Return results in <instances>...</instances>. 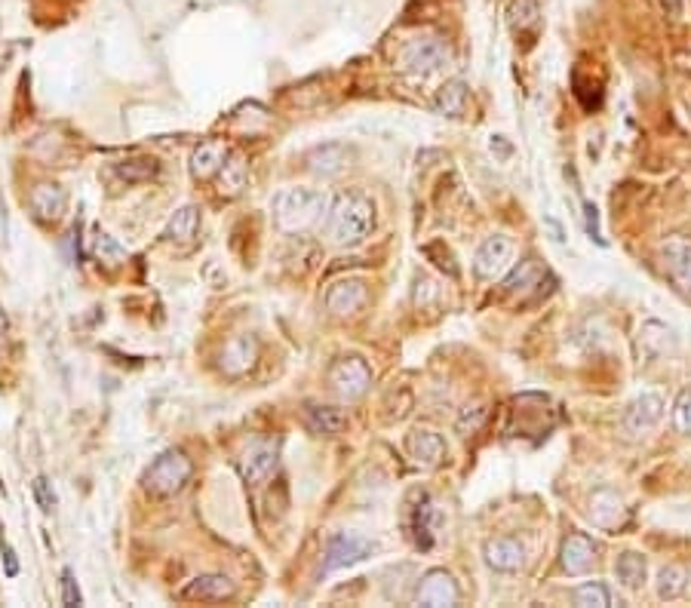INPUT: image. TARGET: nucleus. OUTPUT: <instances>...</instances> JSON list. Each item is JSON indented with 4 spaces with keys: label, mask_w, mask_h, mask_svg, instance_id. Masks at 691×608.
Returning <instances> with one entry per match:
<instances>
[{
    "label": "nucleus",
    "mask_w": 691,
    "mask_h": 608,
    "mask_svg": "<svg viewBox=\"0 0 691 608\" xmlns=\"http://www.w3.org/2000/svg\"><path fill=\"white\" fill-rule=\"evenodd\" d=\"M375 227V203L363 193H344L329 212L326 234L335 246H359Z\"/></svg>",
    "instance_id": "f257e3e1"
},
{
    "label": "nucleus",
    "mask_w": 691,
    "mask_h": 608,
    "mask_svg": "<svg viewBox=\"0 0 691 608\" xmlns=\"http://www.w3.org/2000/svg\"><path fill=\"white\" fill-rule=\"evenodd\" d=\"M329 200L323 191L314 188H286L274 197V221L280 231L301 234L323 221Z\"/></svg>",
    "instance_id": "f03ea898"
},
{
    "label": "nucleus",
    "mask_w": 691,
    "mask_h": 608,
    "mask_svg": "<svg viewBox=\"0 0 691 608\" xmlns=\"http://www.w3.org/2000/svg\"><path fill=\"white\" fill-rule=\"evenodd\" d=\"M188 476H191V458L182 448H169V452H163L154 464L144 470L142 486L144 492L154 497H169L188 482Z\"/></svg>",
    "instance_id": "7ed1b4c3"
},
{
    "label": "nucleus",
    "mask_w": 691,
    "mask_h": 608,
    "mask_svg": "<svg viewBox=\"0 0 691 608\" xmlns=\"http://www.w3.org/2000/svg\"><path fill=\"white\" fill-rule=\"evenodd\" d=\"M514 259H516L514 240H510L507 234H495V237H489L486 243L476 249L473 271L480 274L482 280H501V276L510 274Z\"/></svg>",
    "instance_id": "20e7f679"
},
{
    "label": "nucleus",
    "mask_w": 691,
    "mask_h": 608,
    "mask_svg": "<svg viewBox=\"0 0 691 608\" xmlns=\"http://www.w3.org/2000/svg\"><path fill=\"white\" fill-rule=\"evenodd\" d=\"M329 384L341 399H359L372 384V372L366 359L359 357H341L329 369Z\"/></svg>",
    "instance_id": "39448f33"
},
{
    "label": "nucleus",
    "mask_w": 691,
    "mask_h": 608,
    "mask_svg": "<svg viewBox=\"0 0 691 608\" xmlns=\"http://www.w3.org/2000/svg\"><path fill=\"white\" fill-rule=\"evenodd\" d=\"M661 265L663 274L670 276L679 292H691V240L688 237H670L661 246Z\"/></svg>",
    "instance_id": "423d86ee"
},
{
    "label": "nucleus",
    "mask_w": 691,
    "mask_h": 608,
    "mask_svg": "<svg viewBox=\"0 0 691 608\" xmlns=\"http://www.w3.org/2000/svg\"><path fill=\"white\" fill-rule=\"evenodd\" d=\"M415 603L427 605V608H448L458 603V584L448 575L446 569H433L421 578L418 593H415Z\"/></svg>",
    "instance_id": "0eeeda50"
},
{
    "label": "nucleus",
    "mask_w": 691,
    "mask_h": 608,
    "mask_svg": "<svg viewBox=\"0 0 691 608\" xmlns=\"http://www.w3.org/2000/svg\"><path fill=\"white\" fill-rule=\"evenodd\" d=\"M372 550H375V544L372 541H366V538H359V535H350V531H341V535H335L329 541L326 565H323V569L326 571L348 569V565H354V563H359V559L369 556Z\"/></svg>",
    "instance_id": "6e6552de"
},
{
    "label": "nucleus",
    "mask_w": 691,
    "mask_h": 608,
    "mask_svg": "<svg viewBox=\"0 0 691 608\" xmlns=\"http://www.w3.org/2000/svg\"><path fill=\"white\" fill-rule=\"evenodd\" d=\"M448 62V50L440 37H418L403 50V65L415 74H431Z\"/></svg>",
    "instance_id": "1a4fd4ad"
},
{
    "label": "nucleus",
    "mask_w": 691,
    "mask_h": 608,
    "mask_svg": "<svg viewBox=\"0 0 691 608\" xmlns=\"http://www.w3.org/2000/svg\"><path fill=\"white\" fill-rule=\"evenodd\" d=\"M663 418V399L658 393H642L636 397L624 412V431L633 433V437H642L652 427H658Z\"/></svg>",
    "instance_id": "9d476101"
},
{
    "label": "nucleus",
    "mask_w": 691,
    "mask_h": 608,
    "mask_svg": "<svg viewBox=\"0 0 691 608\" xmlns=\"http://www.w3.org/2000/svg\"><path fill=\"white\" fill-rule=\"evenodd\" d=\"M366 299H369V292H366L363 280H341L326 292V308L335 316H350L357 310H363Z\"/></svg>",
    "instance_id": "9b49d317"
},
{
    "label": "nucleus",
    "mask_w": 691,
    "mask_h": 608,
    "mask_svg": "<svg viewBox=\"0 0 691 608\" xmlns=\"http://www.w3.org/2000/svg\"><path fill=\"white\" fill-rule=\"evenodd\" d=\"M593 565H596V547H593L587 535L572 531L563 541V569L569 575H587Z\"/></svg>",
    "instance_id": "f8f14e48"
},
{
    "label": "nucleus",
    "mask_w": 691,
    "mask_h": 608,
    "mask_svg": "<svg viewBox=\"0 0 691 608\" xmlns=\"http://www.w3.org/2000/svg\"><path fill=\"white\" fill-rule=\"evenodd\" d=\"M276 467V446L274 442H252L246 448L243 461H240V470H243L246 482H261L274 473Z\"/></svg>",
    "instance_id": "ddd939ff"
},
{
    "label": "nucleus",
    "mask_w": 691,
    "mask_h": 608,
    "mask_svg": "<svg viewBox=\"0 0 691 608\" xmlns=\"http://www.w3.org/2000/svg\"><path fill=\"white\" fill-rule=\"evenodd\" d=\"M234 580L225 575H203L193 578L188 587L182 590V599H193V603H221V599L234 596Z\"/></svg>",
    "instance_id": "4468645a"
},
{
    "label": "nucleus",
    "mask_w": 691,
    "mask_h": 608,
    "mask_svg": "<svg viewBox=\"0 0 691 608\" xmlns=\"http://www.w3.org/2000/svg\"><path fill=\"white\" fill-rule=\"evenodd\" d=\"M590 520L599 525V529H618L627 520V507L612 489H599L590 497Z\"/></svg>",
    "instance_id": "2eb2a0df"
},
{
    "label": "nucleus",
    "mask_w": 691,
    "mask_h": 608,
    "mask_svg": "<svg viewBox=\"0 0 691 608\" xmlns=\"http://www.w3.org/2000/svg\"><path fill=\"white\" fill-rule=\"evenodd\" d=\"M409 455L415 464L421 467H437L442 461V455H446V442H442L440 433L427 431V427H418V431L409 433Z\"/></svg>",
    "instance_id": "dca6fc26"
},
{
    "label": "nucleus",
    "mask_w": 691,
    "mask_h": 608,
    "mask_svg": "<svg viewBox=\"0 0 691 608\" xmlns=\"http://www.w3.org/2000/svg\"><path fill=\"white\" fill-rule=\"evenodd\" d=\"M442 525V514L440 507L431 501V497H421V504L415 507V516H412V535L415 541H418L421 550L433 547V541H437V531Z\"/></svg>",
    "instance_id": "f3484780"
},
{
    "label": "nucleus",
    "mask_w": 691,
    "mask_h": 608,
    "mask_svg": "<svg viewBox=\"0 0 691 608\" xmlns=\"http://www.w3.org/2000/svg\"><path fill=\"white\" fill-rule=\"evenodd\" d=\"M486 563L495 571H516L525 563V550L516 538H495L486 544Z\"/></svg>",
    "instance_id": "a211bd4d"
},
{
    "label": "nucleus",
    "mask_w": 691,
    "mask_h": 608,
    "mask_svg": "<svg viewBox=\"0 0 691 608\" xmlns=\"http://www.w3.org/2000/svg\"><path fill=\"white\" fill-rule=\"evenodd\" d=\"M28 203H31L34 216L40 221H55V218H62L68 200L59 185H37V188L31 191V200H28Z\"/></svg>",
    "instance_id": "6ab92c4d"
},
{
    "label": "nucleus",
    "mask_w": 691,
    "mask_h": 608,
    "mask_svg": "<svg viewBox=\"0 0 691 608\" xmlns=\"http://www.w3.org/2000/svg\"><path fill=\"white\" fill-rule=\"evenodd\" d=\"M304 421L320 437H335V433H341L348 427V415L335 409V406H308L304 409Z\"/></svg>",
    "instance_id": "aec40b11"
},
{
    "label": "nucleus",
    "mask_w": 691,
    "mask_h": 608,
    "mask_svg": "<svg viewBox=\"0 0 691 608\" xmlns=\"http://www.w3.org/2000/svg\"><path fill=\"white\" fill-rule=\"evenodd\" d=\"M348 160H350V148H344V144H323V148H317L308 154L310 169L323 172V176H335V172H341L344 166H348Z\"/></svg>",
    "instance_id": "412c9836"
},
{
    "label": "nucleus",
    "mask_w": 691,
    "mask_h": 608,
    "mask_svg": "<svg viewBox=\"0 0 691 608\" xmlns=\"http://www.w3.org/2000/svg\"><path fill=\"white\" fill-rule=\"evenodd\" d=\"M221 163H225V148H221L218 142H206L193 151L191 172H193V178H212L221 169Z\"/></svg>",
    "instance_id": "4be33fe9"
},
{
    "label": "nucleus",
    "mask_w": 691,
    "mask_h": 608,
    "mask_svg": "<svg viewBox=\"0 0 691 608\" xmlns=\"http://www.w3.org/2000/svg\"><path fill=\"white\" fill-rule=\"evenodd\" d=\"M197 227H200L197 206H185V210H178L176 216L169 218V225H166V237L176 240V243H191V240L197 237Z\"/></svg>",
    "instance_id": "5701e85b"
},
{
    "label": "nucleus",
    "mask_w": 691,
    "mask_h": 608,
    "mask_svg": "<svg viewBox=\"0 0 691 608\" xmlns=\"http://www.w3.org/2000/svg\"><path fill=\"white\" fill-rule=\"evenodd\" d=\"M614 575L627 590H642L646 584V559L639 553H621L618 563H614Z\"/></svg>",
    "instance_id": "b1692460"
},
{
    "label": "nucleus",
    "mask_w": 691,
    "mask_h": 608,
    "mask_svg": "<svg viewBox=\"0 0 691 608\" xmlns=\"http://www.w3.org/2000/svg\"><path fill=\"white\" fill-rule=\"evenodd\" d=\"M544 276H547V271H544L535 259H525V261H520V267L507 276L504 286H507V292H529V289H535V286H544Z\"/></svg>",
    "instance_id": "393cba45"
},
{
    "label": "nucleus",
    "mask_w": 691,
    "mask_h": 608,
    "mask_svg": "<svg viewBox=\"0 0 691 608\" xmlns=\"http://www.w3.org/2000/svg\"><path fill=\"white\" fill-rule=\"evenodd\" d=\"M252 363H255V341H249V338L231 341L225 348V357H221V366H225V372H231V375H240V372L252 369Z\"/></svg>",
    "instance_id": "a878e982"
},
{
    "label": "nucleus",
    "mask_w": 691,
    "mask_h": 608,
    "mask_svg": "<svg viewBox=\"0 0 691 608\" xmlns=\"http://www.w3.org/2000/svg\"><path fill=\"white\" fill-rule=\"evenodd\" d=\"M465 105H467V86L461 80H452L437 93V111L440 114H448V117H461L465 114Z\"/></svg>",
    "instance_id": "bb28decb"
},
{
    "label": "nucleus",
    "mask_w": 691,
    "mask_h": 608,
    "mask_svg": "<svg viewBox=\"0 0 691 608\" xmlns=\"http://www.w3.org/2000/svg\"><path fill=\"white\" fill-rule=\"evenodd\" d=\"M667 341H670V329L661 326V323H646L639 332V348L646 359H658L667 350Z\"/></svg>",
    "instance_id": "cd10ccee"
},
{
    "label": "nucleus",
    "mask_w": 691,
    "mask_h": 608,
    "mask_svg": "<svg viewBox=\"0 0 691 608\" xmlns=\"http://www.w3.org/2000/svg\"><path fill=\"white\" fill-rule=\"evenodd\" d=\"M686 580H688V571L682 569V565H667V569H661V575H658V596L661 599L682 596V590H686Z\"/></svg>",
    "instance_id": "c85d7f7f"
},
{
    "label": "nucleus",
    "mask_w": 691,
    "mask_h": 608,
    "mask_svg": "<svg viewBox=\"0 0 691 608\" xmlns=\"http://www.w3.org/2000/svg\"><path fill=\"white\" fill-rule=\"evenodd\" d=\"M572 599H575L578 605H584V608H608V605H612V593H608V587L599 584V580L580 584L578 590L572 593Z\"/></svg>",
    "instance_id": "c756f323"
},
{
    "label": "nucleus",
    "mask_w": 691,
    "mask_h": 608,
    "mask_svg": "<svg viewBox=\"0 0 691 608\" xmlns=\"http://www.w3.org/2000/svg\"><path fill=\"white\" fill-rule=\"evenodd\" d=\"M218 172H221V191L237 193L240 188H243V182H246V163H243V157H240V154H234L227 163H221Z\"/></svg>",
    "instance_id": "7c9ffc66"
},
{
    "label": "nucleus",
    "mask_w": 691,
    "mask_h": 608,
    "mask_svg": "<svg viewBox=\"0 0 691 608\" xmlns=\"http://www.w3.org/2000/svg\"><path fill=\"white\" fill-rule=\"evenodd\" d=\"M117 176L127 178V182H144V178L157 176V163L148 157H136V160H123L117 163Z\"/></svg>",
    "instance_id": "2f4dec72"
},
{
    "label": "nucleus",
    "mask_w": 691,
    "mask_h": 608,
    "mask_svg": "<svg viewBox=\"0 0 691 608\" xmlns=\"http://www.w3.org/2000/svg\"><path fill=\"white\" fill-rule=\"evenodd\" d=\"M510 25H514L516 31H522V28H535L538 25V4L535 0H514V4H510Z\"/></svg>",
    "instance_id": "473e14b6"
},
{
    "label": "nucleus",
    "mask_w": 691,
    "mask_h": 608,
    "mask_svg": "<svg viewBox=\"0 0 691 608\" xmlns=\"http://www.w3.org/2000/svg\"><path fill=\"white\" fill-rule=\"evenodd\" d=\"M673 424L679 433L691 437V390H682L673 406Z\"/></svg>",
    "instance_id": "72a5a7b5"
},
{
    "label": "nucleus",
    "mask_w": 691,
    "mask_h": 608,
    "mask_svg": "<svg viewBox=\"0 0 691 608\" xmlns=\"http://www.w3.org/2000/svg\"><path fill=\"white\" fill-rule=\"evenodd\" d=\"M95 255L111 267L120 265V261L127 259V252H123V249L114 243V237H108V234H99V237H95Z\"/></svg>",
    "instance_id": "f704fd0d"
},
{
    "label": "nucleus",
    "mask_w": 691,
    "mask_h": 608,
    "mask_svg": "<svg viewBox=\"0 0 691 608\" xmlns=\"http://www.w3.org/2000/svg\"><path fill=\"white\" fill-rule=\"evenodd\" d=\"M62 599H65V605H80V603H83L71 571H62Z\"/></svg>",
    "instance_id": "c9c22d12"
},
{
    "label": "nucleus",
    "mask_w": 691,
    "mask_h": 608,
    "mask_svg": "<svg viewBox=\"0 0 691 608\" xmlns=\"http://www.w3.org/2000/svg\"><path fill=\"white\" fill-rule=\"evenodd\" d=\"M34 495H37L40 510H53L55 507V495L50 492V482H46L44 476H37V480H34Z\"/></svg>",
    "instance_id": "e433bc0d"
},
{
    "label": "nucleus",
    "mask_w": 691,
    "mask_h": 608,
    "mask_svg": "<svg viewBox=\"0 0 691 608\" xmlns=\"http://www.w3.org/2000/svg\"><path fill=\"white\" fill-rule=\"evenodd\" d=\"M584 218H587V234H590L596 243H603V234H599V216H596V206L593 203H584Z\"/></svg>",
    "instance_id": "4c0bfd02"
},
{
    "label": "nucleus",
    "mask_w": 691,
    "mask_h": 608,
    "mask_svg": "<svg viewBox=\"0 0 691 608\" xmlns=\"http://www.w3.org/2000/svg\"><path fill=\"white\" fill-rule=\"evenodd\" d=\"M547 406H550V399H547V403H544V406H541V409H538V412H535V415H538V418H544V412H553V409H547ZM516 412H525V415H529V409H525V403H522V397H520V399H516ZM550 424H553V421H550ZM550 424H547V421H541V424H538V427H535V433L547 431V427H550Z\"/></svg>",
    "instance_id": "58836bf2"
},
{
    "label": "nucleus",
    "mask_w": 691,
    "mask_h": 608,
    "mask_svg": "<svg viewBox=\"0 0 691 608\" xmlns=\"http://www.w3.org/2000/svg\"><path fill=\"white\" fill-rule=\"evenodd\" d=\"M4 559H6V575L16 578L19 575V563H16V553H12L10 544H4Z\"/></svg>",
    "instance_id": "ea45409f"
},
{
    "label": "nucleus",
    "mask_w": 691,
    "mask_h": 608,
    "mask_svg": "<svg viewBox=\"0 0 691 608\" xmlns=\"http://www.w3.org/2000/svg\"><path fill=\"white\" fill-rule=\"evenodd\" d=\"M663 12H667L670 19H679L682 16V0H661Z\"/></svg>",
    "instance_id": "a19ab883"
},
{
    "label": "nucleus",
    "mask_w": 691,
    "mask_h": 608,
    "mask_svg": "<svg viewBox=\"0 0 691 608\" xmlns=\"http://www.w3.org/2000/svg\"><path fill=\"white\" fill-rule=\"evenodd\" d=\"M482 418H486V409H476V412H473V424H470V431H476V424H480ZM467 421H470V415L465 412V418L458 421V427H461V431H467Z\"/></svg>",
    "instance_id": "79ce46f5"
},
{
    "label": "nucleus",
    "mask_w": 691,
    "mask_h": 608,
    "mask_svg": "<svg viewBox=\"0 0 691 608\" xmlns=\"http://www.w3.org/2000/svg\"><path fill=\"white\" fill-rule=\"evenodd\" d=\"M4 332H6V316H4V310H0V338H4Z\"/></svg>",
    "instance_id": "37998d69"
}]
</instances>
